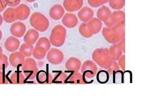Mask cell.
<instances>
[{"label": "cell", "mask_w": 160, "mask_h": 99, "mask_svg": "<svg viewBox=\"0 0 160 99\" xmlns=\"http://www.w3.org/2000/svg\"><path fill=\"white\" fill-rule=\"evenodd\" d=\"M125 23H121L112 28L104 27L102 35L108 43L114 44L119 43L125 38Z\"/></svg>", "instance_id": "1"}, {"label": "cell", "mask_w": 160, "mask_h": 99, "mask_svg": "<svg viewBox=\"0 0 160 99\" xmlns=\"http://www.w3.org/2000/svg\"><path fill=\"white\" fill-rule=\"evenodd\" d=\"M92 58L99 66L106 70L111 67L114 61L109 53V49L107 48L96 49L93 52Z\"/></svg>", "instance_id": "2"}, {"label": "cell", "mask_w": 160, "mask_h": 99, "mask_svg": "<svg viewBox=\"0 0 160 99\" xmlns=\"http://www.w3.org/2000/svg\"><path fill=\"white\" fill-rule=\"evenodd\" d=\"M29 23L34 29L40 32H44L49 27V20L42 13L38 12L33 13L29 19Z\"/></svg>", "instance_id": "3"}, {"label": "cell", "mask_w": 160, "mask_h": 99, "mask_svg": "<svg viewBox=\"0 0 160 99\" xmlns=\"http://www.w3.org/2000/svg\"><path fill=\"white\" fill-rule=\"evenodd\" d=\"M66 34L65 28L61 25H57L51 31L49 40L50 43L54 47H62L65 42Z\"/></svg>", "instance_id": "4"}, {"label": "cell", "mask_w": 160, "mask_h": 99, "mask_svg": "<svg viewBox=\"0 0 160 99\" xmlns=\"http://www.w3.org/2000/svg\"><path fill=\"white\" fill-rule=\"evenodd\" d=\"M22 70L26 78L30 80H34L37 78L38 72L37 62L33 58L26 59L22 65Z\"/></svg>", "instance_id": "5"}, {"label": "cell", "mask_w": 160, "mask_h": 99, "mask_svg": "<svg viewBox=\"0 0 160 99\" xmlns=\"http://www.w3.org/2000/svg\"><path fill=\"white\" fill-rule=\"evenodd\" d=\"M126 14L121 10H117L112 12V15L108 20L104 22L105 25L108 28H112L121 23H125Z\"/></svg>", "instance_id": "6"}, {"label": "cell", "mask_w": 160, "mask_h": 99, "mask_svg": "<svg viewBox=\"0 0 160 99\" xmlns=\"http://www.w3.org/2000/svg\"><path fill=\"white\" fill-rule=\"evenodd\" d=\"M81 68V73L85 77L87 78L94 77L96 75L98 70L96 63L90 60H88L84 61Z\"/></svg>", "instance_id": "7"}, {"label": "cell", "mask_w": 160, "mask_h": 99, "mask_svg": "<svg viewBox=\"0 0 160 99\" xmlns=\"http://www.w3.org/2000/svg\"><path fill=\"white\" fill-rule=\"evenodd\" d=\"M48 61L53 65H59L64 59V54L60 50L56 48H51L48 51L47 56Z\"/></svg>", "instance_id": "8"}, {"label": "cell", "mask_w": 160, "mask_h": 99, "mask_svg": "<svg viewBox=\"0 0 160 99\" xmlns=\"http://www.w3.org/2000/svg\"><path fill=\"white\" fill-rule=\"evenodd\" d=\"M10 31L13 36L17 38H21L25 34L26 26L22 22H15L11 25Z\"/></svg>", "instance_id": "9"}, {"label": "cell", "mask_w": 160, "mask_h": 99, "mask_svg": "<svg viewBox=\"0 0 160 99\" xmlns=\"http://www.w3.org/2000/svg\"><path fill=\"white\" fill-rule=\"evenodd\" d=\"M83 5V0H64L63 7L64 9L69 12L78 11Z\"/></svg>", "instance_id": "10"}, {"label": "cell", "mask_w": 160, "mask_h": 99, "mask_svg": "<svg viewBox=\"0 0 160 99\" xmlns=\"http://www.w3.org/2000/svg\"><path fill=\"white\" fill-rule=\"evenodd\" d=\"M15 10L17 20L20 21L26 20L31 13V9L28 6L25 4H19L15 8Z\"/></svg>", "instance_id": "11"}, {"label": "cell", "mask_w": 160, "mask_h": 99, "mask_svg": "<svg viewBox=\"0 0 160 99\" xmlns=\"http://www.w3.org/2000/svg\"><path fill=\"white\" fill-rule=\"evenodd\" d=\"M62 23L68 28H73L78 24V18L72 13H66L62 18Z\"/></svg>", "instance_id": "12"}, {"label": "cell", "mask_w": 160, "mask_h": 99, "mask_svg": "<svg viewBox=\"0 0 160 99\" xmlns=\"http://www.w3.org/2000/svg\"><path fill=\"white\" fill-rule=\"evenodd\" d=\"M94 17V11L88 7H84L79 10L78 13V18L81 22L87 23Z\"/></svg>", "instance_id": "13"}, {"label": "cell", "mask_w": 160, "mask_h": 99, "mask_svg": "<svg viewBox=\"0 0 160 99\" xmlns=\"http://www.w3.org/2000/svg\"><path fill=\"white\" fill-rule=\"evenodd\" d=\"M20 41L18 38L15 36L8 37L4 43V47L6 50L10 52H13L18 50L20 47Z\"/></svg>", "instance_id": "14"}, {"label": "cell", "mask_w": 160, "mask_h": 99, "mask_svg": "<svg viewBox=\"0 0 160 99\" xmlns=\"http://www.w3.org/2000/svg\"><path fill=\"white\" fill-rule=\"evenodd\" d=\"M65 13L64 7L60 4H56L50 9L49 16L53 20H59L63 17Z\"/></svg>", "instance_id": "15"}, {"label": "cell", "mask_w": 160, "mask_h": 99, "mask_svg": "<svg viewBox=\"0 0 160 99\" xmlns=\"http://www.w3.org/2000/svg\"><path fill=\"white\" fill-rule=\"evenodd\" d=\"M25 60V57L19 52L15 51L12 53L9 56V60L11 66L15 68H18L22 66Z\"/></svg>", "instance_id": "16"}, {"label": "cell", "mask_w": 160, "mask_h": 99, "mask_svg": "<svg viewBox=\"0 0 160 99\" xmlns=\"http://www.w3.org/2000/svg\"><path fill=\"white\" fill-rule=\"evenodd\" d=\"M82 66L81 61L78 58L71 57L65 63V68L69 72H78Z\"/></svg>", "instance_id": "17"}, {"label": "cell", "mask_w": 160, "mask_h": 99, "mask_svg": "<svg viewBox=\"0 0 160 99\" xmlns=\"http://www.w3.org/2000/svg\"><path fill=\"white\" fill-rule=\"evenodd\" d=\"M88 28L93 35H96L102 30V24L101 21L97 18H93L87 22Z\"/></svg>", "instance_id": "18"}, {"label": "cell", "mask_w": 160, "mask_h": 99, "mask_svg": "<svg viewBox=\"0 0 160 99\" xmlns=\"http://www.w3.org/2000/svg\"><path fill=\"white\" fill-rule=\"evenodd\" d=\"M39 36L38 31L35 29H30L24 35V41L25 43L33 45L37 43Z\"/></svg>", "instance_id": "19"}, {"label": "cell", "mask_w": 160, "mask_h": 99, "mask_svg": "<svg viewBox=\"0 0 160 99\" xmlns=\"http://www.w3.org/2000/svg\"><path fill=\"white\" fill-rule=\"evenodd\" d=\"M38 81L41 84H49L52 83L53 77L50 73L46 71H41L37 75Z\"/></svg>", "instance_id": "20"}, {"label": "cell", "mask_w": 160, "mask_h": 99, "mask_svg": "<svg viewBox=\"0 0 160 99\" xmlns=\"http://www.w3.org/2000/svg\"><path fill=\"white\" fill-rule=\"evenodd\" d=\"M112 11L108 7L103 6L99 8L97 12V17L101 22H105L111 17Z\"/></svg>", "instance_id": "21"}, {"label": "cell", "mask_w": 160, "mask_h": 99, "mask_svg": "<svg viewBox=\"0 0 160 99\" xmlns=\"http://www.w3.org/2000/svg\"><path fill=\"white\" fill-rule=\"evenodd\" d=\"M85 78L82 73L75 72L70 76L68 82L74 84H86L88 82Z\"/></svg>", "instance_id": "22"}, {"label": "cell", "mask_w": 160, "mask_h": 99, "mask_svg": "<svg viewBox=\"0 0 160 99\" xmlns=\"http://www.w3.org/2000/svg\"><path fill=\"white\" fill-rule=\"evenodd\" d=\"M3 18L4 22L7 23H12L17 20L15 8L9 7L6 9L3 14Z\"/></svg>", "instance_id": "23"}, {"label": "cell", "mask_w": 160, "mask_h": 99, "mask_svg": "<svg viewBox=\"0 0 160 99\" xmlns=\"http://www.w3.org/2000/svg\"><path fill=\"white\" fill-rule=\"evenodd\" d=\"M109 53L114 61H118L122 55V51L118 43L112 45L109 49Z\"/></svg>", "instance_id": "24"}, {"label": "cell", "mask_w": 160, "mask_h": 99, "mask_svg": "<svg viewBox=\"0 0 160 99\" xmlns=\"http://www.w3.org/2000/svg\"><path fill=\"white\" fill-rule=\"evenodd\" d=\"M34 49V47L33 45L25 43L20 46L19 52L22 53L25 57L28 58L32 56Z\"/></svg>", "instance_id": "25"}, {"label": "cell", "mask_w": 160, "mask_h": 99, "mask_svg": "<svg viewBox=\"0 0 160 99\" xmlns=\"http://www.w3.org/2000/svg\"><path fill=\"white\" fill-rule=\"evenodd\" d=\"M10 81L14 84H22L25 81V77L22 72H16L10 76Z\"/></svg>", "instance_id": "26"}, {"label": "cell", "mask_w": 160, "mask_h": 99, "mask_svg": "<svg viewBox=\"0 0 160 99\" xmlns=\"http://www.w3.org/2000/svg\"><path fill=\"white\" fill-rule=\"evenodd\" d=\"M47 51L41 47H35L33 50L32 56L36 59L41 60L43 59L45 57L47 56Z\"/></svg>", "instance_id": "27"}, {"label": "cell", "mask_w": 160, "mask_h": 99, "mask_svg": "<svg viewBox=\"0 0 160 99\" xmlns=\"http://www.w3.org/2000/svg\"><path fill=\"white\" fill-rule=\"evenodd\" d=\"M51 44L50 40L46 37H42L39 38V40L36 43L35 47H43L47 51H48L50 49Z\"/></svg>", "instance_id": "28"}, {"label": "cell", "mask_w": 160, "mask_h": 99, "mask_svg": "<svg viewBox=\"0 0 160 99\" xmlns=\"http://www.w3.org/2000/svg\"><path fill=\"white\" fill-rule=\"evenodd\" d=\"M78 31H79L80 34L85 38H90L93 35L91 34V32L88 29L87 23L83 22L81 23L78 28Z\"/></svg>", "instance_id": "29"}, {"label": "cell", "mask_w": 160, "mask_h": 99, "mask_svg": "<svg viewBox=\"0 0 160 99\" xmlns=\"http://www.w3.org/2000/svg\"><path fill=\"white\" fill-rule=\"evenodd\" d=\"M109 5L112 9L116 10L122 9L125 6L126 0H109Z\"/></svg>", "instance_id": "30"}, {"label": "cell", "mask_w": 160, "mask_h": 99, "mask_svg": "<svg viewBox=\"0 0 160 99\" xmlns=\"http://www.w3.org/2000/svg\"><path fill=\"white\" fill-rule=\"evenodd\" d=\"M68 76L64 72H60L55 75V77L53 78L52 83H58V84H65L67 83Z\"/></svg>", "instance_id": "31"}, {"label": "cell", "mask_w": 160, "mask_h": 99, "mask_svg": "<svg viewBox=\"0 0 160 99\" xmlns=\"http://www.w3.org/2000/svg\"><path fill=\"white\" fill-rule=\"evenodd\" d=\"M9 66L8 58L6 54H0V70H3Z\"/></svg>", "instance_id": "32"}, {"label": "cell", "mask_w": 160, "mask_h": 99, "mask_svg": "<svg viewBox=\"0 0 160 99\" xmlns=\"http://www.w3.org/2000/svg\"><path fill=\"white\" fill-rule=\"evenodd\" d=\"M119 70H120V66L118 63L117 62V61H113L111 67L107 69V71L109 75H112L115 73L118 72Z\"/></svg>", "instance_id": "33"}, {"label": "cell", "mask_w": 160, "mask_h": 99, "mask_svg": "<svg viewBox=\"0 0 160 99\" xmlns=\"http://www.w3.org/2000/svg\"><path fill=\"white\" fill-rule=\"evenodd\" d=\"M88 3L92 7H98L105 4L104 0H88Z\"/></svg>", "instance_id": "34"}, {"label": "cell", "mask_w": 160, "mask_h": 99, "mask_svg": "<svg viewBox=\"0 0 160 99\" xmlns=\"http://www.w3.org/2000/svg\"><path fill=\"white\" fill-rule=\"evenodd\" d=\"M118 64L120 68L122 69L123 71L126 70V56L122 55L121 57L118 59Z\"/></svg>", "instance_id": "35"}, {"label": "cell", "mask_w": 160, "mask_h": 99, "mask_svg": "<svg viewBox=\"0 0 160 99\" xmlns=\"http://www.w3.org/2000/svg\"><path fill=\"white\" fill-rule=\"evenodd\" d=\"M8 84V80L6 74H4L2 70H0V84Z\"/></svg>", "instance_id": "36"}, {"label": "cell", "mask_w": 160, "mask_h": 99, "mask_svg": "<svg viewBox=\"0 0 160 99\" xmlns=\"http://www.w3.org/2000/svg\"><path fill=\"white\" fill-rule=\"evenodd\" d=\"M8 5L11 7H17L20 4L22 0H7Z\"/></svg>", "instance_id": "37"}, {"label": "cell", "mask_w": 160, "mask_h": 99, "mask_svg": "<svg viewBox=\"0 0 160 99\" xmlns=\"http://www.w3.org/2000/svg\"><path fill=\"white\" fill-rule=\"evenodd\" d=\"M8 6L7 0H0V12L3 11Z\"/></svg>", "instance_id": "38"}, {"label": "cell", "mask_w": 160, "mask_h": 99, "mask_svg": "<svg viewBox=\"0 0 160 99\" xmlns=\"http://www.w3.org/2000/svg\"><path fill=\"white\" fill-rule=\"evenodd\" d=\"M118 45H120L121 49L122 50V52L124 53H126V47H125V38H123L121 41L118 43Z\"/></svg>", "instance_id": "39"}, {"label": "cell", "mask_w": 160, "mask_h": 99, "mask_svg": "<svg viewBox=\"0 0 160 99\" xmlns=\"http://www.w3.org/2000/svg\"><path fill=\"white\" fill-rule=\"evenodd\" d=\"M3 22V17L1 16V15H0V26L2 25Z\"/></svg>", "instance_id": "40"}, {"label": "cell", "mask_w": 160, "mask_h": 99, "mask_svg": "<svg viewBox=\"0 0 160 99\" xmlns=\"http://www.w3.org/2000/svg\"><path fill=\"white\" fill-rule=\"evenodd\" d=\"M26 1H27L28 2H30V3H32V2H34L36 1V0H25Z\"/></svg>", "instance_id": "41"}, {"label": "cell", "mask_w": 160, "mask_h": 99, "mask_svg": "<svg viewBox=\"0 0 160 99\" xmlns=\"http://www.w3.org/2000/svg\"><path fill=\"white\" fill-rule=\"evenodd\" d=\"M2 31L0 30V41H1V40L2 39Z\"/></svg>", "instance_id": "42"}, {"label": "cell", "mask_w": 160, "mask_h": 99, "mask_svg": "<svg viewBox=\"0 0 160 99\" xmlns=\"http://www.w3.org/2000/svg\"><path fill=\"white\" fill-rule=\"evenodd\" d=\"M2 53H3V49L1 47H0V54H2Z\"/></svg>", "instance_id": "43"}, {"label": "cell", "mask_w": 160, "mask_h": 99, "mask_svg": "<svg viewBox=\"0 0 160 99\" xmlns=\"http://www.w3.org/2000/svg\"><path fill=\"white\" fill-rule=\"evenodd\" d=\"M108 1H109V0H104V3H107Z\"/></svg>", "instance_id": "44"}]
</instances>
